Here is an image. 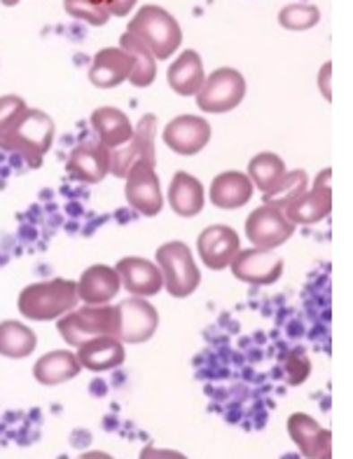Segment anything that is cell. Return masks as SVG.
<instances>
[{
    "mask_svg": "<svg viewBox=\"0 0 353 459\" xmlns=\"http://www.w3.org/2000/svg\"><path fill=\"white\" fill-rule=\"evenodd\" d=\"M38 338L26 324L19 321H3L0 324V357L26 359L36 350Z\"/></svg>",
    "mask_w": 353,
    "mask_h": 459,
    "instance_id": "obj_26",
    "label": "cell"
},
{
    "mask_svg": "<svg viewBox=\"0 0 353 459\" xmlns=\"http://www.w3.org/2000/svg\"><path fill=\"white\" fill-rule=\"evenodd\" d=\"M122 289V279L115 267L91 265L78 281V298L84 305H108Z\"/></svg>",
    "mask_w": 353,
    "mask_h": 459,
    "instance_id": "obj_20",
    "label": "cell"
},
{
    "mask_svg": "<svg viewBox=\"0 0 353 459\" xmlns=\"http://www.w3.org/2000/svg\"><path fill=\"white\" fill-rule=\"evenodd\" d=\"M321 22V13L309 3H293L279 13V24L288 30H309Z\"/></svg>",
    "mask_w": 353,
    "mask_h": 459,
    "instance_id": "obj_30",
    "label": "cell"
},
{
    "mask_svg": "<svg viewBox=\"0 0 353 459\" xmlns=\"http://www.w3.org/2000/svg\"><path fill=\"white\" fill-rule=\"evenodd\" d=\"M120 48L133 59V73L129 82L133 87H141V90L152 85L157 78V59L150 55V49L141 40H136L132 33H125L120 38Z\"/></svg>",
    "mask_w": 353,
    "mask_h": 459,
    "instance_id": "obj_28",
    "label": "cell"
},
{
    "mask_svg": "<svg viewBox=\"0 0 353 459\" xmlns=\"http://www.w3.org/2000/svg\"><path fill=\"white\" fill-rule=\"evenodd\" d=\"M253 190L255 187L248 176L241 171H225V174H218L211 183V202L222 212H237L251 202Z\"/></svg>",
    "mask_w": 353,
    "mask_h": 459,
    "instance_id": "obj_21",
    "label": "cell"
},
{
    "mask_svg": "<svg viewBox=\"0 0 353 459\" xmlns=\"http://www.w3.org/2000/svg\"><path fill=\"white\" fill-rule=\"evenodd\" d=\"M66 13L75 19H82L90 26H103L110 19L106 3H94V0H66L64 3Z\"/></svg>",
    "mask_w": 353,
    "mask_h": 459,
    "instance_id": "obj_31",
    "label": "cell"
},
{
    "mask_svg": "<svg viewBox=\"0 0 353 459\" xmlns=\"http://www.w3.org/2000/svg\"><path fill=\"white\" fill-rule=\"evenodd\" d=\"M55 141V122L45 110L26 108L5 134H0V148L19 155L30 169H40L42 160Z\"/></svg>",
    "mask_w": 353,
    "mask_h": 459,
    "instance_id": "obj_1",
    "label": "cell"
},
{
    "mask_svg": "<svg viewBox=\"0 0 353 459\" xmlns=\"http://www.w3.org/2000/svg\"><path fill=\"white\" fill-rule=\"evenodd\" d=\"M288 434L305 457H332V436L306 412H293L288 417Z\"/></svg>",
    "mask_w": 353,
    "mask_h": 459,
    "instance_id": "obj_17",
    "label": "cell"
},
{
    "mask_svg": "<svg viewBox=\"0 0 353 459\" xmlns=\"http://www.w3.org/2000/svg\"><path fill=\"white\" fill-rule=\"evenodd\" d=\"M136 40L150 49V55L157 61H167L178 52L183 43V30L176 22L174 14H168L159 5H143L132 19V24L126 29Z\"/></svg>",
    "mask_w": 353,
    "mask_h": 459,
    "instance_id": "obj_3",
    "label": "cell"
},
{
    "mask_svg": "<svg viewBox=\"0 0 353 459\" xmlns=\"http://www.w3.org/2000/svg\"><path fill=\"white\" fill-rule=\"evenodd\" d=\"M26 101L17 94H7V97H0V134H5L7 129L13 127L14 122L26 113Z\"/></svg>",
    "mask_w": 353,
    "mask_h": 459,
    "instance_id": "obj_32",
    "label": "cell"
},
{
    "mask_svg": "<svg viewBox=\"0 0 353 459\" xmlns=\"http://www.w3.org/2000/svg\"><path fill=\"white\" fill-rule=\"evenodd\" d=\"M328 73H330V64H325V66H323V85H325L323 94H325V97L330 99V90H328Z\"/></svg>",
    "mask_w": 353,
    "mask_h": 459,
    "instance_id": "obj_35",
    "label": "cell"
},
{
    "mask_svg": "<svg viewBox=\"0 0 353 459\" xmlns=\"http://www.w3.org/2000/svg\"><path fill=\"white\" fill-rule=\"evenodd\" d=\"M306 190H309V176H306L305 169L286 171V176H283L281 181L276 183L274 187H270L267 193H263V204L283 212L286 206H290L295 200H299Z\"/></svg>",
    "mask_w": 353,
    "mask_h": 459,
    "instance_id": "obj_27",
    "label": "cell"
},
{
    "mask_svg": "<svg viewBox=\"0 0 353 459\" xmlns=\"http://www.w3.org/2000/svg\"><path fill=\"white\" fill-rule=\"evenodd\" d=\"M117 274L132 296L138 298H152L164 289V277L162 270L150 263L148 258H138V255H126L115 265Z\"/></svg>",
    "mask_w": 353,
    "mask_h": 459,
    "instance_id": "obj_16",
    "label": "cell"
},
{
    "mask_svg": "<svg viewBox=\"0 0 353 459\" xmlns=\"http://www.w3.org/2000/svg\"><path fill=\"white\" fill-rule=\"evenodd\" d=\"M66 171L82 183H101L110 174V151L99 139H87L68 155Z\"/></svg>",
    "mask_w": 353,
    "mask_h": 459,
    "instance_id": "obj_15",
    "label": "cell"
},
{
    "mask_svg": "<svg viewBox=\"0 0 353 459\" xmlns=\"http://www.w3.org/2000/svg\"><path fill=\"white\" fill-rule=\"evenodd\" d=\"M197 248L202 263L213 273H220L232 265L234 255L241 251V239L229 225H211L197 237Z\"/></svg>",
    "mask_w": 353,
    "mask_h": 459,
    "instance_id": "obj_14",
    "label": "cell"
},
{
    "mask_svg": "<svg viewBox=\"0 0 353 459\" xmlns=\"http://www.w3.org/2000/svg\"><path fill=\"white\" fill-rule=\"evenodd\" d=\"M157 136V117L152 113L143 115L141 122L133 129V136L129 143H125L117 151H110V174L117 178H126V174L136 167L138 162L157 164L155 152Z\"/></svg>",
    "mask_w": 353,
    "mask_h": 459,
    "instance_id": "obj_7",
    "label": "cell"
},
{
    "mask_svg": "<svg viewBox=\"0 0 353 459\" xmlns=\"http://www.w3.org/2000/svg\"><path fill=\"white\" fill-rule=\"evenodd\" d=\"M232 274L244 284L253 286H271L276 284L283 274V258L274 251H263V248H244L234 255Z\"/></svg>",
    "mask_w": 353,
    "mask_h": 459,
    "instance_id": "obj_10",
    "label": "cell"
},
{
    "mask_svg": "<svg viewBox=\"0 0 353 459\" xmlns=\"http://www.w3.org/2000/svg\"><path fill=\"white\" fill-rule=\"evenodd\" d=\"M91 127L96 132V139L101 141L108 151H117L125 143H129L133 136V127L129 117L120 108L113 106H101L91 113Z\"/></svg>",
    "mask_w": 353,
    "mask_h": 459,
    "instance_id": "obj_23",
    "label": "cell"
},
{
    "mask_svg": "<svg viewBox=\"0 0 353 459\" xmlns=\"http://www.w3.org/2000/svg\"><path fill=\"white\" fill-rule=\"evenodd\" d=\"M133 5H136V0H108L106 10H108V14H115V17H125V14L132 13Z\"/></svg>",
    "mask_w": 353,
    "mask_h": 459,
    "instance_id": "obj_34",
    "label": "cell"
},
{
    "mask_svg": "<svg viewBox=\"0 0 353 459\" xmlns=\"http://www.w3.org/2000/svg\"><path fill=\"white\" fill-rule=\"evenodd\" d=\"M245 176L251 178L253 187L267 193L270 187H274L286 176V164L274 152H260L248 162V174Z\"/></svg>",
    "mask_w": 353,
    "mask_h": 459,
    "instance_id": "obj_29",
    "label": "cell"
},
{
    "mask_svg": "<svg viewBox=\"0 0 353 459\" xmlns=\"http://www.w3.org/2000/svg\"><path fill=\"white\" fill-rule=\"evenodd\" d=\"M245 99V78L237 68H216L204 80L197 94V108L202 113H229Z\"/></svg>",
    "mask_w": 353,
    "mask_h": 459,
    "instance_id": "obj_6",
    "label": "cell"
},
{
    "mask_svg": "<svg viewBox=\"0 0 353 459\" xmlns=\"http://www.w3.org/2000/svg\"><path fill=\"white\" fill-rule=\"evenodd\" d=\"M164 143L183 158L197 155L209 145L211 141V125L206 117H197V115H178L168 122L164 129Z\"/></svg>",
    "mask_w": 353,
    "mask_h": 459,
    "instance_id": "obj_12",
    "label": "cell"
},
{
    "mask_svg": "<svg viewBox=\"0 0 353 459\" xmlns=\"http://www.w3.org/2000/svg\"><path fill=\"white\" fill-rule=\"evenodd\" d=\"M206 73L202 56L194 49L180 52L178 59L168 66L167 82L168 87L178 94V97H197L199 90L204 87Z\"/></svg>",
    "mask_w": 353,
    "mask_h": 459,
    "instance_id": "obj_22",
    "label": "cell"
},
{
    "mask_svg": "<svg viewBox=\"0 0 353 459\" xmlns=\"http://www.w3.org/2000/svg\"><path fill=\"white\" fill-rule=\"evenodd\" d=\"M78 284L71 279H49L29 284L17 298L19 315L29 321H55L68 315L78 302Z\"/></svg>",
    "mask_w": 353,
    "mask_h": 459,
    "instance_id": "obj_2",
    "label": "cell"
},
{
    "mask_svg": "<svg viewBox=\"0 0 353 459\" xmlns=\"http://www.w3.org/2000/svg\"><path fill=\"white\" fill-rule=\"evenodd\" d=\"M330 174L323 169L314 183V190H306L299 200L283 209V216L293 225H314L330 216L332 212V187H330Z\"/></svg>",
    "mask_w": 353,
    "mask_h": 459,
    "instance_id": "obj_13",
    "label": "cell"
},
{
    "mask_svg": "<svg viewBox=\"0 0 353 459\" xmlns=\"http://www.w3.org/2000/svg\"><path fill=\"white\" fill-rule=\"evenodd\" d=\"M120 312V333L117 338L126 344H143L157 333L159 315L145 298H126L117 305Z\"/></svg>",
    "mask_w": 353,
    "mask_h": 459,
    "instance_id": "obj_11",
    "label": "cell"
},
{
    "mask_svg": "<svg viewBox=\"0 0 353 459\" xmlns=\"http://www.w3.org/2000/svg\"><path fill=\"white\" fill-rule=\"evenodd\" d=\"M206 202L204 186L187 171H176L168 186V206L180 218H194L202 213Z\"/></svg>",
    "mask_w": 353,
    "mask_h": 459,
    "instance_id": "obj_24",
    "label": "cell"
},
{
    "mask_svg": "<svg viewBox=\"0 0 353 459\" xmlns=\"http://www.w3.org/2000/svg\"><path fill=\"white\" fill-rule=\"evenodd\" d=\"M125 197L126 204L132 206L133 212L141 213V216L155 218L157 213L162 212L164 197L162 187H159V178L155 174V164L138 162L126 174Z\"/></svg>",
    "mask_w": 353,
    "mask_h": 459,
    "instance_id": "obj_9",
    "label": "cell"
},
{
    "mask_svg": "<svg viewBox=\"0 0 353 459\" xmlns=\"http://www.w3.org/2000/svg\"><path fill=\"white\" fill-rule=\"evenodd\" d=\"M125 342L115 335L91 338L78 347V361L82 368L91 373H106V370L120 368L125 363Z\"/></svg>",
    "mask_w": 353,
    "mask_h": 459,
    "instance_id": "obj_19",
    "label": "cell"
},
{
    "mask_svg": "<svg viewBox=\"0 0 353 459\" xmlns=\"http://www.w3.org/2000/svg\"><path fill=\"white\" fill-rule=\"evenodd\" d=\"M133 73V59L122 48H106L96 52L90 66V82L99 90H113L129 82Z\"/></svg>",
    "mask_w": 353,
    "mask_h": 459,
    "instance_id": "obj_18",
    "label": "cell"
},
{
    "mask_svg": "<svg viewBox=\"0 0 353 459\" xmlns=\"http://www.w3.org/2000/svg\"><path fill=\"white\" fill-rule=\"evenodd\" d=\"M61 338L71 347H80L82 342L101 335H115L120 333V312L117 305H84L80 309H71L56 324Z\"/></svg>",
    "mask_w": 353,
    "mask_h": 459,
    "instance_id": "obj_4",
    "label": "cell"
},
{
    "mask_svg": "<svg viewBox=\"0 0 353 459\" xmlns=\"http://www.w3.org/2000/svg\"><path fill=\"white\" fill-rule=\"evenodd\" d=\"M80 370H82V366L78 361V354L68 350H56L38 359L36 366H33V377L45 387H55V385L75 380Z\"/></svg>",
    "mask_w": 353,
    "mask_h": 459,
    "instance_id": "obj_25",
    "label": "cell"
},
{
    "mask_svg": "<svg viewBox=\"0 0 353 459\" xmlns=\"http://www.w3.org/2000/svg\"><path fill=\"white\" fill-rule=\"evenodd\" d=\"M286 373H288V385H293V387L302 385V382L309 377V373H312V363H309L305 351H293V354L288 357Z\"/></svg>",
    "mask_w": 353,
    "mask_h": 459,
    "instance_id": "obj_33",
    "label": "cell"
},
{
    "mask_svg": "<svg viewBox=\"0 0 353 459\" xmlns=\"http://www.w3.org/2000/svg\"><path fill=\"white\" fill-rule=\"evenodd\" d=\"M295 235V225L283 216V212L263 204L245 218V237L255 248L274 251Z\"/></svg>",
    "mask_w": 353,
    "mask_h": 459,
    "instance_id": "obj_8",
    "label": "cell"
},
{
    "mask_svg": "<svg viewBox=\"0 0 353 459\" xmlns=\"http://www.w3.org/2000/svg\"><path fill=\"white\" fill-rule=\"evenodd\" d=\"M157 267L162 270L164 289L168 296L187 298L202 284V273L192 258V251L185 242H167L157 248Z\"/></svg>",
    "mask_w": 353,
    "mask_h": 459,
    "instance_id": "obj_5",
    "label": "cell"
}]
</instances>
